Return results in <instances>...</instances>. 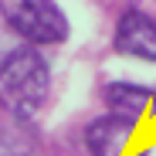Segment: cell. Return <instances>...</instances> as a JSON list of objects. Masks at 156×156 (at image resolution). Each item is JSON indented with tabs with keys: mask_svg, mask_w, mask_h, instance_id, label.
Listing matches in <instances>:
<instances>
[{
	"mask_svg": "<svg viewBox=\"0 0 156 156\" xmlns=\"http://www.w3.org/2000/svg\"><path fill=\"white\" fill-rule=\"evenodd\" d=\"M115 51L126 58L156 61V17L129 7L115 24Z\"/></svg>",
	"mask_w": 156,
	"mask_h": 156,
	"instance_id": "cell-3",
	"label": "cell"
},
{
	"mask_svg": "<svg viewBox=\"0 0 156 156\" xmlns=\"http://www.w3.org/2000/svg\"><path fill=\"white\" fill-rule=\"evenodd\" d=\"M133 133H136L133 119H122V115L105 112V115H98V119L88 122L85 146H88L92 156H122L126 146H129V139H133Z\"/></svg>",
	"mask_w": 156,
	"mask_h": 156,
	"instance_id": "cell-4",
	"label": "cell"
},
{
	"mask_svg": "<svg viewBox=\"0 0 156 156\" xmlns=\"http://www.w3.org/2000/svg\"><path fill=\"white\" fill-rule=\"evenodd\" d=\"M0 17L31 48H58L71 34L58 0H0Z\"/></svg>",
	"mask_w": 156,
	"mask_h": 156,
	"instance_id": "cell-2",
	"label": "cell"
},
{
	"mask_svg": "<svg viewBox=\"0 0 156 156\" xmlns=\"http://www.w3.org/2000/svg\"><path fill=\"white\" fill-rule=\"evenodd\" d=\"M51 95V68L31 44L14 48L0 61V109L27 122Z\"/></svg>",
	"mask_w": 156,
	"mask_h": 156,
	"instance_id": "cell-1",
	"label": "cell"
},
{
	"mask_svg": "<svg viewBox=\"0 0 156 156\" xmlns=\"http://www.w3.org/2000/svg\"><path fill=\"white\" fill-rule=\"evenodd\" d=\"M102 98H105V109L112 115L133 119V122H139L156 105V92L143 88V85H133V82H112V85H105L102 88Z\"/></svg>",
	"mask_w": 156,
	"mask_h": 156,
	"instance_id": "cell-5",
	"label": "cell"
}]
</instances>
